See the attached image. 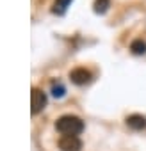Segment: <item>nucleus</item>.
I'll use <instances>...</instances> for the list:
<instances>
[{
	"label": "nucleus",
	"mask_w": 146,
	"mask_h": 151,
	"mask_svg": "<svg viewBox=\"0 0 146 151\" xmlns=\"http://www.w3.org/2000/svg\"><path fill=\"white\" fill-rule=\"evenodd\" d=\"M62 87H53V96H62Z\"/></svg>",
	"instance_id": "9"
},
{
	"label": "nucleus",
	"mask_w": 146,
	"mask_h": 151,
	"mask_svg": "<svg viewBox=\"0 0 146 151\" xmlns=\"http://www.w3.org/2000/svg\"><path fill=\"white\" fill-rule=\"evenodd\" d=\"M109 7V0H96L95 2V11L96 13H105Z\"/></svg>",
	"instance_id": "8"
},
{
	"label": "nucleus",
	"mask_w": 146,
	"mask_h": 151,
	"mask_svg": "<svg viewBox=\"0 0 146 151\" xmlns=\"http://www.w3.org/2000/svg\"><path fill=\"white\" fill-rule=\"evenodd\" d=\"M59 149L61 151H80L82 140L77 135H62L59 139Z\"/></svg>",
	"instance_id": "2"
},
{
	"label": "nucleus",
	"mask_w": 146,
	"mask_h": 151,
	"mask_svg": "<svg viewBox=\"0 0 146 151\" xmlns=\"http://www.w3.org/2000/svg\"><path fill=\"white\" fill-rule=\"evenodd\" d=\"M130 50H132L135 55H141V53L146 52V43H144L142 39H135V41L130 45Z\"/></svg>",
	"instance_id": "6"
},
{
	"label": "nucleus",
	"mask_w": 146,
	"mask_h": 151,
	"mask_svg": "<svg viewBox=\"0 0 146 151\" xmlns=\"http://www.w3.org/2000/svg\"><path fill=\"white\" fill-rule=\"evenodd\" d=\"M126 124L132 128V130H142L146 126V119L139 114H134V116H128L126 117Z\"/></svg>",
	"instance_id": "5"
},
{
	"label": "nucleus",
	"mask_w": 146,
	"mask_h": 151,
	"mask_svg": "<svg viewBox=\"0 0 146 151\" xmlns=\"http://www.w3.org/2000/svg\"><path fill=\"white\" fill-rule=\"evenodd\" d=\"M30 105H32V114H38L43 110V107L46 105V96L43 91L39 89H32V94H30Z\"/></svg>",
	"instance_id": "3"
},
{
	"label": "nucleus",
	"mask_w": 146,
	"mask_h": 151,
	"mask_svg": "<svg viewBox=\"0 0 146 151\" xmlns=\"http://www.w3.org/2000/svg\"><path fill=\"white\" fill-rule=\"evenodd\" d=\"M69 2H71V0H55V6H53V11L55 13H64V9L69 6Z\"/></svg>",
	"instance_id": "7"
},
{
	"label": "nucleus",
	"mask_w": 146,
	"mask_h": 151,
	"mask_svg": "<svg viewBox=\"0 0 146 151\" xmlns=\"http://www.w3.org/2000/svg\"><path fill=\"white\" fill-rule=\"evenodd\" d=\"M55 128L62 135H77L84 130V123L75 116H62L61 119H57Z\"/></svg>",
	"instance_id": "1"
},
{
	"label": "nucleus",
	"mask_w": 146,
	"mask_h": 151,
	"mask_svg": "<svg viewBox=\"0 0 146 151\" xmlns=\"http://www.w3.org/2000/svg\"><path fill=\"white\" fill-rule=\"evenodd\" d=\"M69 78L73 84H77V86H84L91 80V73L86 69V68H77V69H73L69 73Z\"/></svg>",
	"instance_id": "4"
}]
</instances>
